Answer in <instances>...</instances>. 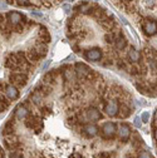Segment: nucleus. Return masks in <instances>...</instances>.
<instances>
[{
    "instance_id": "nucleus-1",
    "label": "nucleus",
    "mask_w": 157,
    "mask_h": 158,
    "mask_svg": "<svg viewBox=\"0 0 157 158\" xmlns=\"http://www.w3.org/2000/svg\"><path fill=\"white\" fill-rule=\"evenodd\" d=\"M9 81L16 88H23L27 84L28 75H27V73H23V72H13L9 75Z\"/></svg>"
},
{
    "instance_id": "nucleus-2",
    "label": "nucleus",
    "mask_w": 157,
    "mask_h": 158,
    "mask_svg": "<svg viewBox=\"0 0 157 158\" xmlns=\"http://www.w3.org/2000/svg\"><path fill=\"white\" fill-rule=\"evenodd\" d=\"M116 132H117V126L113 122H106V123H103V126L101 128V133L106 139H112V138H114Z\"/></svg>"
},
{
    "instance_id": "nucleus-3",
    "label": "nucleus",
    "mask_w": 157,
    "mask_h": 158,
    "mask_svg": "<svg viewBox=\"0 0 157 158\" xmlns=\"http://www.w3.org/2000/svg\"><path fill=\"white\" fill-rule=\"evenodd\" d=\"M5 18H6V23L9 25H11V27H14L16 24H20V23L24 24L27 22L25 18L20 13H18V11H9V13H6Z\"/></svg>"
},
{
    "instance_id": "nucleus-4",
    "label": "nucleus",
    "mask_w": 157,
    "mask_h": 158,
    "mask_svg": "<svg viewBox=\"0 0 157 158\" xmlns=\"http://www.w3.org/2000/svg\"><path fill=\"white\" fill-rule=\"evenodd\" d=\"M4 146L8 151H16L22 148V142H19L18 138L14 134H11V135L4 137Z\"/></svg>"
},
{
    "instance_id": "nucleus-5",
    "label": "nucleus",
    "mask_w": 157,
    "mask_h": 158,
    "mask_svg": "<svg viewBox=\"0 0 157 158\" xmlns=\"http://www.w3.org/2000/svg\"><path fill=\"white\" fill-rule=\"evenodd\" d=\"M25 126L27 128H30V129H35L36 132L35 133H39V131L42 129V123H40V119H39L38 115H29L25 118Z\"/></svg>"
},
{
    "instance_id": "nucleus-6",
    "label": "nucleus",
    "mask_w": 157,
    "mask_h": 158,
    "mask_svg": "<svg viewBox=\"0 0 157 158\" xmlns=\"http://www.w3.org/2000/svg\"><path fill=\"white\" fill-rule=\"evenodd\" d=\"M131 133H132V129L127 123H121L120 124L118 137H120V139H121L122 143H127L128 142V139L131 138Z\"/></svg>"
},
{
    "instance_id": "nucleus-7",
    "label": "nucleus",
    "mask_w": 157,
    "mask_h": 158,
    "mask_svg": "<svg viewBox=\"0 0 157 158\" xmlns=\"http://www.w3.org/2000/svg\"><path fill=\"white\" fill-rule=\"evenodd\" d=\"M92 72L91 68H88L84 63H77L75 67H74V73L77 74V77L79 79H87V77L89 75V73Z\"/></svg>"
},
{
    "instance_id": "nucleus-8",
    "label": "nucleus",
    "mask_w": 157,
    "mask_h": 158,
    "mask_svg": "<svg viewBox=\"0 0 157 158\" xmlns=\"http://www.w3.org/2000/svg\"><path fill=\"white\" fill-rule=\"evenodd\" d=\"M84 118L87 121H91V122H97V121H100L102 118V114L97 108L91 107L84 112Z\"/></svg>"
},
{
    "instance_id": "nucleus-9",
    "label": "nucleus",
    "mask_w": 157,
    "mask_h": 158,
    "mask_svg": "<svg viewBox=\"0 0 157 158\" xmlns=\"http://www.w3.org/2000/svg\"><path fill=\"white\" fill-rule=\"evenodd\" d=\"M84 56H86V59H88V60H91V62H98V60H101V59H102L103 53H102L101 49L94 48V49L87 50L86 54H84Z\"/></svg>"
},
{
    "instance_id": "nucleus-10",
    "label": "nucleus",
    "mask_w": 157,
    "mask_h": 158,
    "mask_svg": "<svg viewBox=\"0 0 157 158\" xmlns=\"http://www.w3.org/2000/svg\"><path fill=\"white\" fill-rule=\"evenodd\" d=\"M118 107H120V104L117 103V101H109L104 106V112L109 117H116L118 114Z\"/></svg>"
},
{
    "instance_id": "nucleus-11",
    "label": "nucleus",
    "mask_w": 157,
    "mask_h": 158,
    "mask_svg": "<svg viewBox=\"0 0 157 158\" xmlns=\"http://www.w3.org/2000/svg\"><path fill=\"white\" fill-rule=\"evenodd\" d=\"M29 114V109L27 108L25 104H19L16 108H15V112H14V117L15 119L18 121H22V119H25Z\"/></svg>"
},
{
    "instance_id": "nucleus-12",
    "label": "nucleus",
    "mask_w": 157,
    "mask_h": 158,
    "mask_svg": "<svg viewBox=\"0 0 157 158\" xmlns=\"http://www.w3.org/2000/svg\"><path fill=\"white\" fill-rule=\"evenodd\" d=\"M4 94L6 95L8 99H10V101H15L16 98L19 97V90H18V88H16L14 84H8V85H5Z\"/></svg>"
},
{
    "instance_id": "nucleus-13",
    "label": "nucleus",
    "mask_w": 157,
    "mask_h": 158,
    "mask_svg": "<svg viewBox=\"0 0 157 158\" xmlns=\"http://www.w3.org/2000/svg\"><path fill=\"white\" fill-rule=\"evenodd\" d=\"M143 31L147 35H155V34H157V22L147 20L143 24Z\"/></svg>"
},
{
    "instance_id": "nucleus-14",
    "label": "nucleus",
    "mask_w": 157,
    "mask_h": 158,
    "mask_svg": "<svg viewBox=\"0 0 157 158\" xmlns=\"http://www.w3.org/2000/svg\"><path fill=\"white\" fill-rule=\"evenodd\" d=\"M82 132L87 135V137H95L98 134V132H100V129H98V127L95 124H84L83 128H82Z\"/></svg>"
},
{
    "instance_id": "nucleus-15",
    "label": "nucleus",
    "mask_w": 157,
    "mask_h": 158,
    "mask_svg": "<svg viewBox=\"0 0 157 158\" xmlns=\"http://www.w3.org/2000/svg\"><path fill=\"white\" fill-rule=\"evenodd\" d=\"M128 59H129V62H132V63H138L141 60V53L136 48L131 47L129 50H128Z\"/></svg>"
},
{
    "instance_id": "nucleus-16",
    "label": "nucleus",
    "mask_w": 157,
    "mask_h": 158,
    "mask_svg": "<svg viewBox=\"0 0 157 158\" xmlns=\"http://www.w3.org/2000/svg\"><path fill=\"white\" fill-rule=\"evenodd\" d=\"M120 35H122L121 30H116V31L111 30V31H108V33L104 35V40H106V43H108V44H114L116 39L118 38Z\"/></svg>"
},
{
    "instance_id": "nucleus-17",
    "label": "nucleus",
    "mask_w": 157,
    "mask_h": 158,
    "mask_svg": "<svg viewBox=\"0 0 157 158\" xmlns=\"http://www.w3.org/2000/svg\"><path fill=\"white\" fill-rule=\"evenodd\" d=\"M100 24H101V27H102L104 30H107V31L113 30V28L116 27V23L113 22V19H111L109 16H106L104 19H102V20L100 22Z\"/></svg>"
},
{
    "instance_id": "nucleus-18",
    "label": "nucleus",
    "mask_w": 157,
    "mask_h": 158,
    "mask_svg": "<svg viewBox=\"0 0 157 158\" xmlns=\"http://www.w3.org/2000/svg\"><path fill=\"white\" fill-rule=\"evenodd\" d=\"M38 36H39V39H40V42L44 43V44H48V43H50V40H52L49 31H48L44 27H40V30H39V33H38Z\"/></svg>"
},
{
    "instance_id": "nucleus-19",
    "label": "nucleus",
    "mask_w": 157,
    "mask_h": 158,
    "mask_svg": "<svg viewBox=\"0 0 157 158\" xmlns=\"http://www.w3.org/2000/svg\"><path fill=\"white\" fill-rule=\"evenodd\" d=\"M3 135L4 137H8V135H11V134H14V132H15V122H14V119H11V121H9L4 127H3Z\"/></svg>"
},
{
    "instance_id": "nucleus-20",
    "label": "nucleus",
    "mask_w": 157,
    "mask_h": 158,
    "mask_svg": "<svg viewBox=\"0 0 157 158\" xmlns=\"http://www.w3.org/2000/svg\"><path fill=\"white\" fill-rule=\"evenodd\" d=\"M25 56H27V59H28V62H32V63H36V62H39V60L42 59L40 56H39L38 52H36L34 48L29 49V50L25 53Z\"/></svg>"
},
{
    "instance_id": "nucleus-21",
    "label": "nucleus",
    "mask_w": 157,
    "mask_h": 158,
    "mask_svg": "<svg viewBox=\"0 0 157 158\" xmlns=\"http://www.w3.org/2000/svg\"><path fill=\"white\" fill-rule=\"evenodd\" d=\"M34 49L38 52V54H39V56H40V58H44V56L47 55V53H48V47H47V44H44V43H42V42L35 43Z\"/></svg>"
},
{
    "instance_id": "nucleus-22",
    "label": "nucleus",
    "mask_w": 157,
    "mask_h": 158,
    "mask_svg": "<svg viewBox=\"0 0 157 158\" xmlns=\"http://www.w3.org/2000/svg\"><path fill=\"white\" fill-rule=\"evenodd\" d=\"M129 114H131V108L127 106V104H121L120 107H118V115L120 118H122V119H125V118H127V117H129Z\"/></svg>"
},
{
    "instance_id": "nucleus-23",
    "label": "nucleus",
    "mask_w": 157,
    "mask_h": 158,
    "mask_svg": "<svg viewBox=\"0 0 157 158\" xmlns=\"http://www.w3.org/2000/svg\"><path fill=\"white\" fill-rule=\"evenodd\" d=\"M114 47L118 49V50H123L126 47H127V39L123 36V35H120L118 38L116 39L114 42Z\"/></svg>"
},
{
    "instance_id": "nucleus-24",
    "label": "nucleus",
    "mask_w": 157,
    "mask_h": 158,
    "mask_svg": "<svg viewBox=\"0 0 157 158\" xmlns=\"http://www.w3.org/2000/svg\"><path fill=\"white\" fill-rule=\"evenodd\" d=\"M63 77H64V79L67 82H69V81H72V79L74 78V72L70 69V68H67L64 72H63Z\"/></svg>"
},
{
    "instance_id": "nucleus-25",
    "label": "nucleus",
    "mask_w": 157,
    "mask_h": 158,
    "mask_svg": "<svg viewBox=\"0 0 157 158\" xmlns=\"http://www.w3.org/2000/svg\"><path fill=\"white\" fill-rule=\"evenodd\" d=\"M128 73H129V74H132V75L138 74V73H140V64H137V63H132V65L128 68Z\"/></svg>"
},
{
    "instance_id": "nucleus-26",
    "label": "nucleus",
    "mask_w": 157,
    "mask_h": 158,
    "mask_svg": "<svg viewBox=\"0 0 157 158\" xmlns=\"http://www.w3.org/2000/svg\"><path fill=\"white\" fill-rule=\"evenodd\" d=\"M30 99H32V102L34 104H39V102H40V99H42V94L39 92H34L32 94V97H30Z\"/></svg>"
},
{
    "instance_id": "nucleus-27",
    "label": "nucleus",
    "mask_w": 157,
    "mask_h": 158,
    "mask_svg": "<svg viewBox=\"0 0 157 158\" xmlns=\"http://www.w3.org/2000/svg\"><path fill=\"white\" fill-rule=\"evenodd\" d=\"M9 158H24V154L20 149H16V151H10L9 153Z\"/></svg>"
},
{
    "instance_id": "nucleus-28",
    "label": "nucleus",
    "mask_w": 157,
    "mask_h": 158,
    "mask_svg": "<svg viewBox=\"0 0 157 158\" xmlns=\"http://www.w3.org/2000/svg\"><path fill=\"white\" fill-rule=\"evenodd\" d=\"M0 103H2L5 108H8L10 106V99H8L5 94H0Z\"/></svg>"
},
{
    "instance_id": "nucleus-29",
    "label": "nucleus",
    "mask_w": 157,
    "mask_h": 158,
    "mask_svg": "<svg viewBox=\"0 0 157 158\" xmlns=\"http://www.w3.org/2000/svg\"><path fill=\"white\" fill-rule=\"evenodd\" d=\"M100 158H116V154L112 152H101Z\"/></svg>"
},
{
    "instance_id": "nucleus-30",
    "label": "nucleus",
    "mask_w": 157,
    "mask_h": 158,
    "mask_svg": "<svg viewBox=\"0 0 157 158\" xmlns=\"http://www.w3.org/2000/svg\"><path fill=\"white\" fill-rule=\"evenodd\" d=\"M145 4L147 8H153L156 4V0H145Z\"/></svg>"
},
{
    "instance_id": "nucleus-31",
    "label": "nucleus",
    "mask_w": 157,
    "mask_h": 158,
    "mask_svg": "<svg viewBox=\"0 0 157 158\" xmlns=\"http://www.w3.org/2000/svg\"><path fill=\"white\" fill-rule=\"evenodd\" d=\"M152 127H153V129H157V109H156V112H155V114H153V121H152Z\"/></svg>"
},
{
    "instance_id": "nucleus-32",
    "label": "nucleus",
    "mask_w": 157,
    "mask_h": 158,
    "mask_svg": "<svg viewBox=\"0 0 157 158\" xmlns=\"http://www.w3.org/2000/svg\"><path fill=\"white\" fill-rule=\"evenodd\" d=\"M148 118H150L148 112H145V113L142 114V117H141V121H142V122H148Z\"/></svg>"
},
{
    "instance_id": "nucleus-33",
    "label": "nucleus",
    "mask_w": 157,
    "mask_h": 158,
    "mask_svg": "<svg viewBox=\"0 0 157 158\" xmlns=\"http://www.w3.org/2000/svg\"><path fill=\"white\" fill-rule=\"evenodd\" d=\"M138 158H152V157L150 156L148 152H141V153L138 154Z\"/></svg>"
},
{
    "instance_id": "nucleus-34",
    "label": "nucleus",
    "mask_w": 157,
    "mask_h": 158,
    "mask_svg": "<svg viewBox=\"0 0 157 158\" xmlns=\"http://www.w3.org/2000/svg\"><path fill=\"white\" fill-rule=\"evenodd\" d=\"M40 110H42V113H43L44 115H48V114L50 113V109H49L48 107H43V108H42Z\"/></svg>"
},
{
    "instance_id": "nucleus-35",
    "label": "nucleus",
    "mask_w": 157,
    "mask_h": 158,
    "mask_svg": "<svg viewBox=\"0 0 157 158\" xmlns=\"http://www.w3.org/2000/svg\"><path fill=\"white\" fill-rule=\"evenodd\" d=\"M118 68H122V69H127V67H126V63H125L123 60H120V62H118Z\"/></svg>"
},
{
    "instance_id": "nucleus-36",
    "label": "nucleus",
    "mask_w": 157,
    "mask_h": 158,
    "mask_svg": "<svg viewBox=\"0 0 157 158\" xmlns=\"http://www.w3.org/2000/svg\"><path fill=\"white\" fill-rule=\"evenodd\" d=\"M140 121H141V119H140V118H138V117H137V118H136V119H134V124H136L137 127H140V126H141Z\"/></svg>"
},
{
    "instance_id": "nucleus-37",
    "label": "nucleus",
    "mask_w": 157,
    "mask_h": 158,
    "mask_svg": "<svg viewBox=\"0 0 157 158\" xmlns=\"http://www.w3.org/2000/svg\"><path fill=\"white\" fill-rule=\"evenodd\" d=\"M18 2H19V5H27V2H28V0H18Z\"/></svg>"
},
{
    "instance_id": "nucleus-38",
    "label": "nucleus",
    "mask_w": 157,
    "mask_h": 158,
    "mask_svg": "<svg viewBox=\"0 0 157 158\" xmlns=\"http://www.w3.org/2000/svg\"><path fill=\"white\" fill-rule=\"evenodd\" d=\"M0 158H4V151L2 147H0Z\"/></svg>"
},
{
    "instance_id": "nucleus-39",
    "label": "nucleus",
    "mask_w": 157,
    "mask_h": 158,
    "mask_svg": "<svg viewBox=\"0 0 157 158\" xmlns=\"http://www.w3.org/2000/svg\"><path fill=\"white\" fill-rule=\"evenodd\" d=\"M6 9V5L5 4H0V10H5Z\"/></svg>"
},
{
    "instance_id": "nucleus-40",
    "label": "nucleus",
    "mask_w": 157,
    "mask_h": 158,
    "mask_svg": "<svg viewBox=\"0 0 157 158\" xmlns=\"http://www.w3.org/2000/svg\"><path fill=\"white\" fill-rule=\"evenodd\" d=\"M6 2H8V3H10V4H11V3H13V0H6Z\"/></svg>"
},
{
    "instance_id": "nucleus-41",
    "label": "nucleus",
    "mask_w": 157,
    "mask_h": 158,
    "mask_svg": "<svg viewBox=\"0 0 157 158\" xmlns=\"http://www.w3.org/2000/svg\"><path fill=\"white\" fill-rule=\"evenodd\" d=\"M127 158H129V157H127ZM131 158H132V157H131Z\"/></svg>"
}]
</instances>
